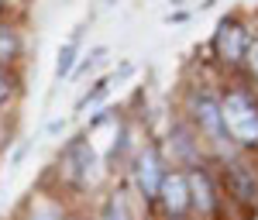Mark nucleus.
Segmentation results:
<instances>
[{"instance_id": "f257e3e1", "label": "nucleus", "mask_w": 258, "mask_h": 220, "mask_svg": "<svg viewBox=\"0 0 258 220\" xmlns=\"http://www.w3.org/2000/svg\"><path fill=\"white\" fill-rule=\"evenodd\" d=\"M220 120L231 141L258 144V103L248 93H227L220 100Z\"/></svg>"}, {"instance_id": "f03ea898", "label": "nucleus", "mask_w": 258, "mask_h": 220, "mask_svg": "<svg viewBox=\"0 0 258 220\" xmlns=\"http://www.w3.org/2000/svg\"><path fill=\"white\" fill-rule=\"evenodd\" d=\"M193 117H197V124L210 134V141L217 144L220 152L231 148V138L224 131V120H220V100H214L210 93H197L193 97Z\"/></svg>"}, {"instance_id": "7ed1b4c3", "label": "nucleus", "mask_w": 258, "mask_h": 220, "mask_svg": "<svg viewBox=\"0 0 258 220\" xmlns=\"http://www.w3.org/2000/svg\"><path fill=\"white\" fill-rule=\"evenodd\" d=\"M214 48H217V55L224 62H241L244 48H248V31L238 21H220L217 35H214Z\"/></svg>"}, {"instance_id": "20e7f679", "label": "nucleus", "mask_w": 258, "mask_h": 220, "mask_svg": "<svg viewBox=\"0 0 258 220\" xmlns=\"http://www.w3.org/2000/svg\"><path fill=\"white\" fill-rule=\"evenodd\" d=\"M159 200L162 206L169 210V217H182L193 203H189V186H186V176H162V186H159Z\"/></svg>"}, {"instance_id": "39448f33", "label": "nucleus", "mask_w": 258, "mask_h": 220, "mask_svg": "<svg viewBox=\"0 0 258 220\" xmlns=\"http://www.w3.org/2000/svg\"><path fill=\"white\" fill-rule=\"evenodd\" d=\"M93 144L90 141H73L69 148H66V155H62V165H66V172H69V179L73 182H86L90 179V169H93Z\"/></svg>"}, {"instance_id": "423d86ee", "label": "nucleus", "mask_w": 258, "mask_h": 220, "mask_svg": "<svg viewBox=\"0 0 258 220\" xmlns=\"http://www.w3.org/2000/svg\"><path fill=\"white\" fill-rule=\"evenodd\" d=\"M135 179H138V189L145 193V200H159L162 169H159V155H155V152H145V155L138 159V169H135Z\"/></svg>"}, {"instance_id": "0eeeda50", "label": "nucleus", "mask_w": 258, "mask_h": 220, "mask_svg": "<svg viewBox=\"0 0 258 220\" xmlns=\"http://www.w3.org/2000/svg\"><path fill=\"white\" fill-rule=\"evenodd\" d=\"M227 186H231V193L238 196L241 203H258V179L255 172L248 169V165H231L227 169Z\"/></svg>"}, {"instance_id": "6e6552de", "label": "nucleus", "mask_w": 258, "mask_h": 220, "mask_svg": "<svg viewBox=\"0 0 258 220\" xmlns=\"http://www.w3.org/2000/svg\"><path fill=\"white\" fill-rule=\"evenodd\" d=\"M186 186H189V203H197L203 213H210V210L217 206V200H214V186H210V179H207V172L193 169V172L186 176Z\"/></svg>"}, {"instance_id": "1a4fd4ad", "label": "nucleus", "mask_w": 258, "mask_h": 220, "mask_svg": "<svg viewBox=\"0 0 258 220\" xmlns=\"http://www.w3.org/2000/svg\"><path fill=\"white\" fill-rule=\"evenodd\" d=\"M18 52H21V38H18V31H11V28H0V62L14 59Z\"/></svg>"}, {"instance_id": "9d476101", "label": "nucleus", "mask_w": 258, "mask_h": 220, "mask_svg": "<svg viewBox=\"0 0 258 220\" xmlns=\"http://www.w3.org/2000/svg\"><path fill=\"white\" fill-rule=\"evenodd\" d=\"M73 62H76V41H69L66 48L59 52V65H55V72H59V80L62 76H69L73 72Z\"/></svg>"}, {"instance_id": "9b49d317", "label": "nucleus", "mask_w": 258, "mask_h": 220, "mask_svg": "<svg viewBox=\"0 0 258 220\" xmlns=\"http://www.w3.org/2000/svg\"><path fill=\"white\" fill-rule=\"evenodd\" d=\"M11 93H14V83H11V76L0 69V103H7L11 100Z\"/></svg>"}, {"instance_id": "f8f14e48", "label": "nucleus", "mask_w": 258, "mask_h": 220, "mask_svg": "<svg viewBox=\"0 0 258 220\" xmlns=\"http://www.w3.org/2000/svg\"><path fill=\"white\" fill-rule=\"evenodd\" d=\"M244 55H248V65H251V72H255V80H258V38H255V41H248Z\"/></svg>"}, {"instance_id": "ddd939ff", "label": "nucleus", "mask_w": 258, "mask_h": 220, "mask_svg": "<svg viewBox=\"0 0 258 220\" xmlns=\"http://www.w3.org/2000/svg\"><path fill=\"white\" fill-rule=\"evenodd\" d=\"M107 220H124V203H120V200L107 203Z\"/></svg>"}, {"instance_id": "4468645a", "label": "nucleus", "mask_w": 258, "mask_h": 220, "mask_svg": "<svg viewBox=\"0 0 258 220\" xmlns=\"http://www.w3.org/2000/svg\"><path fill=\"white\" fill-rule=\"evenodd\" d=\"M0 7H4V4H0Z\"/></svg>"}]
</instances>
